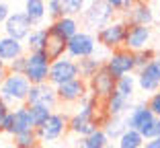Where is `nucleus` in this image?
I'll use <instances>...</instances> for the list:
<instances>
[{"label": "nucleus", "instance_id": "nucleus-40", "mask_svg": "<svg viewBox=\"0 0 160 148\" xmlns=\"http://www.w3.org/2000/svg\"><path fill=\"white\" fill-rule=\"evenodd\" d=\"M8 113H10V107L6 105V103H4V101H2V99H0V121L4 120V117H6V115H8Z\"/></svg>", "mask_w": 160, "mask_h": 148}, {"label": "nucleus", "instance_id": "nucleus-6", "mask_svg": "<svg viewBox=\"0 0 160 148\" xmlns=\"http://www.w3.org/2000/svg\"><path fill=\"white\" fill-rule=\"evenodd\" d=\"M82 17V23L86 29H94V31H101L105 25H109L113 21V13L109 8L107 0H94L88 2L84 8V13L80 14Z\"/></svg>", "mask_w": 160, "mask_h": 148}, {"label": "nucleus", "instance_id": "nucleus-29", "mask_svg": "<svg viewBox=\"0 0 160 148\" xmlns=\"http://www.w3.org/2000/svg\"><path fill=\"white\" fill-rule=\"evenodd\" d=\"M136 86H138L136 76L129 74V76H123V78L117 80V84H115V93L121 95V97H125V99H132L133 93H136Z\"/></svg>", "mask_w": 160, "mask_h": 148}, {"label": "nucleus", "instance_id": "nucleus-45", "mask_svg": "<svg viewBox=\"0 0 160 148\" xmlns=\"http://www.w3.org/2000/svg\"><path fill=\"white\" fill-rule=\"evenodd\" d=\"M4 148H14V146H4Z\"/></svg>", "mask_w": 160, "mask_h": 148}, {"label": "nucleus", "instance_id": "nucleus-1", "mask_svg": "<svg viewBox=\"0 0 160 148\" xmlns=\"http://www.w3.org/2000/svg\"><path fill=\"white\" fill-rule=\"evenodd\" d=\"M101 103L97 99H92L90 95H86L84 99L78 103V111L70 117L68 121V132L80 136V138H86L88 134H92L94 130L99 128L97 125V115L101 111Z\"/></svg>", "mask_w": 160, "mask_h": 148}, {"label": "nucleus", "instance_id": "nucleus-4", "mask_svg": "<svg viewBox=\"0 0 160 148\" xmlns=\"http://www.w3.org/2000/svg\"><path fill=\"white\" fill-rule=\"evenodd\" d=\"M125 31H127V21L125 19H115L109 25H105L101 31H97V43L101 48L115 52V49L123 48L125 41Z\"/></svg>", "mask_w": 160, "mask_h": 148}, {"label": "nucleus", "instance_id": "nucleus-21", "mask_svg": "<svg viewBox=\"0 0 160 148\" xmlns=\"http://www.w3.org/2000/svg\"><path fill=\"white\" fill-rule=\"evenodd\" d=\"M103 109L109 117H123V113H127V111L132 109V99H125V97L113 93L103 103Z\"/></svg>", "mask_w": 160, "mask_h": 148}, {"label": "nucleus", "instance_id": "nucleus-26", "mask_svg": "<svg viewBox=\"0 0 160 148\" xmlns=\"http://www.w3.org/2000/svg\"><path fill=\"white\" fill-rule=\"evenodd\" d=\"M101 130H103L105 134H107L109 140H119V138H121V134L127 130L125 117H109Z\"/></svg>", "mask_w": 160, "mask_h": 148}, {"label": "nucleus", "instance_id": "nucleus-22", "mask_svg": "<svg viewBox=\"0 0 160 148\" xmlns=\"http://www.w3.org/2000/svg\"><path fill=\"white\" fill-rule=\"evenodd\" d=\"M47 37H49L47 27H35L33 31L29 33V37L25 39V49H27V54L43 52V49H45V43H47Z\"/></svg>", "mask_w": 160, "mask_h": 148}, {"label": "nucleus", "instance_id": "nucleus-17", "mask_svg": "<svg viewBox=\"0 0 160 148\" xmlns=\"http://www.w3.org/2000/svg\"><path fill=\"white\" fill-rule=\"evenodd\" d=\"M127 25H140V27H150L154 23V10L148 2H133L129 13L125 14Z\"/></svg>", "mask_w": 160, "mask_h": 148}, {"label": "nucleus", "instance_id": "nucleus-25", "mask_svg": "<svg viewBox=\"0 0 160 148\" xmlns=\"http://www.w3.org/2000/svg\"><path fill=\"white\" fill-rule=\"evenodd\" d=\"M43 54L47 56L49 62H56V60H60V58L66 56V41L60 39V37H56V35H49V37H47V43H45Z\"/></svg>", "mask_w": 160, "mask_h": 148}, {"label": "nucleus", "instance_id": "nucleus-15", "mask_svg": "<svg viewBox=\"0 0 160 148\" xmlns=\"http://www.w3.org/2000/svg\"><path fill=\"white\" fill-rule=\"evenodd\" d=\"M56 95H58V103H66V105H72V103H80L88 95V84L84 80H70L66 84L56 86Z\"/></svg>", "mask_w": 160, "mask_h": 148}, {"label": "nucleus", "instance_id": "nucleus-2", "mask_svg": "<svg viewBox=\"0 0 160 148\" xmlns=\"http://www.w3.org/2000/svg\"><path fill=\"white\" fill-rule=\"evenodd\" d=\"M29 91H31V82L23 74H6L4 82L0 84V99L4 101L10 109L21 107L27 103Z\"/></svg>", "mask_w": 160, "mask_h": 148}, {"label": "nucleus", "instance_id": "nucleus-12", "mask_svg": "<svg viewBox=\"0 0 160 148\" xmlns=\"http://www.w3.org/2000/svg\"><path fill=\"white\" fill-rule=\"evenodd\" d=\"M4 35L6 37H12L17 39V41H23L29 37V33L33 31V25H31V21L27 19V14L23 13V10H14V13H10L8 21L4 23Z\"/></svg>", "mask_w": 160, "mask_h": 148}, {"label": "nucleus", "instance_id": "nucleus-36", "mask_svg": "<svg viewBox=\"0 0 160 148\" xmlns=\"http://www.w3.org/2000/svg\"><path fill=\"white\" fill-rule=\"evenodd\" d=\"M146 105H148V109L154 113V117H160V91L152 93L150 99L146 101Z\"/></svg>", "mask_w": 160, "mask_h": 148}, {"label": "nucleus", "instance_id": "nucleus-11", "mask_svg": "<svg viewBox=\"0 0 160 148\" xmlns=\"http://www.w3.org/2000/svg\"><path fill=\"white\" fill-rule=\"evenodd\" d=\"M86 84H88V95L92 97V99H97L99 103H105V101L115 93V84H117V80H115V78L105 70V66H103L99 72H97V76H92Z\"/></svg>", "mask_w": 160, "mask_h": 148}, {"label": "nucleus", "instance_id": "nucleus-43", "mask_svg": "<svg viewBox=\"0 0 160 148\" xmlns=\"http://www.w3.org/2000/svg\"><path fill=\"white\" fill-rule=\"evenodd\" d=\"M72 148H86V146H84V142H82V138H80V140H78V142H76Z\"/></svg>", "mask_w": 160, "mask_h": 148}, {"label": "nucleus", "instance_id": "nucleus-23", "mask_svg": "<svg viewBox=\"0 0 160 148\" xmlns=\"http://www.w3.org/2000/svg\"><path fill=\"white\" fill-rule=\"evenodd\" d=\"M78 74H80V80L88 82L92 76H97V72L105 66V60L92 56V58H84V60H78Z\"/></svg>", "mask_w": 160, "mask_h": 148}, {"label": "nucleus", "instance_id": "nucleus-16", "mask_svg": "<svg viewBox=\"0 0 160 148\" xmlns=\"http://www.w3.org/2000/svg\"><path fill=\"white\" fill-rule=\"evenodd\" d=\"M150 37H152V31L150 27H140V25H127V31H125V41H123V49L127 52H140V49H146L150 48Z\"/></svg>", "mask_w": 160, "mask_h": 148}, {"label": "nucleus", "instance_id": "nucleus-3", "mask_svg": "<svg viewBox=\"0 0 160 148\" xmlns=\"http://www.w3.org/2000/svg\"><path fill=\"white\" fill-rule=\"evenodd\" d=\"M154 121H156V117H154V113L148 109L146 103H136V105H132V109L125 113L127 130L140 132L144 140H150V132H152Z\"/></svg>", "mask_w": 160, "mask_h": 148}, {"label": "nucleus", "instance_id": "nucleus-28", "mask_svg": "<svg viewBox=\"0 0 160 148\" xmlns=\"http://www.w3.org/2000/svg\"><path fill=\"white\" fill-rule=\"evenodd\" d=\"M12 146L14 148H41V142H39L35 132H25V134L12 136Z\"/></svg>", "mask_w": 160, "mask_h": 148}, {"label": "nucleus", "instance_id": "nucleus-20", "mask_svg": "<svg viewBox=\"0 0 160 148\" xmlns=\"http://www.w3.org/2000/svg\"><path fill=\"white\" fill-rule=\"evenodd\" d=\"M25 132H35V128H33V121H31L29 107L21 105L12 109V136L25 134Z\"/></svg>", "mask_w": 160, "mask_h": 148}, {"label": "nucleus", "instance_id": "nucleus-9", "mask_svg": "<svg viewBox=\"0 0 160 148\" xmlns=\"http://www.w3.org/2000/svg\"><path fill=\"white\" fill-rule=\"evenodd\" d=\"M68 121H70V117H68L66 113L53 111V113L49 115V120H47L39 130H35L39 142L41 144L43 142H58L60 138H64L66 132H68Z\"/></svg>", "mask_w": 160, "mask_h": 148}, {"label": "nucleus", "instance_id": "nucleus-19", "mask_svg": "<svg viewBox=\"0 0 160 148\" xmlns=\"http://www.w3.org/2000/svg\"><path fill=\"white\" fill-rule=\"evenodd\" d=\"M27 54L23 41H17L12 37H6V35H0V62L2 64H10L14 60H19Z\"/></svg>", "mask_w": 160, "mask_h": 148}, {"label": "nucleus", "instance_id": "nucleus-7", "mask_svg": "<svg viewBox=\"0 0 160 148\" xmlns=\"http://www.w3.org/2000/svg\"><path fill=\"white\" fill-rule=\"evenodd\" d=\"M97 52V37L88 31H78L72 39L66 41V56L72 60H84V58H92Z\"/></svg>", "mask_w": 160, "mask_h": 148}, {"label": "nucleus", "instance_id": "nucleus-31", "mask_svg": "<svg viewBox=\"0 0 160 148\" xmlns=\"http://www.w3.org/2000/svg\"><path fill=\"white\" fill-rule=\"evenodd\" d=\"M29 113H31V121H33V128L39 130L47 120H49V115L53 113L52 109H47V107H41V105H35V107H29Z\"/></svg>", "mask_w": 160, "mask_h": 148}, {"label": "nucleus", "instance_id": "nucleus-39", "mask_svg": "<svg viewBox=\"0 0 160 148\" xmlns=\"http://www.w3.org/2000/svg\"><path fill=\"white\" fill-rule=\"evenodd\" d=\"M154 138H160V117H156L154 125H152V132H150V140Z\"/></svg>", "mask_w": 160, "mask_h": 148}, {"label": "nucleus", "instance_id": "nucleus-38", "mask_svg": "<svg viewBox=\"0 0 160 148\" xmlns=\"http://www.w3.org/2000/svg\"><path fill=\"white\" fill-rule=\"evenodd\" d=\"M107 4H109V8H111L113 14L123 13V0H107Z\"/></svg>", "mask_w": 160, "mask_h": 148}, {"label": "nucleus", "instance_id": "nucleus-10", "mask_svg": "<svg viewBox=\"0 0 160 148\" xmlns=\"http://www.w3.org/2000/svg\"><path fill=\"white\" fill-rule=\"evenodd\" d=\"M49 60L43 52L37 54H27V64H25V74L23 76L33 84H43L47 82V76H49Z\"/></svg>", "mask_w": 160, "mask_h": 148}, {"label": "nucleus", "instance_id": "nucleus-46", "mask_svg": "<svg viewBox=\"0 0 160 148\" xmlns=\"http://www.w3.org/2000/svg\"><path fill=\"white\" fill-rule=\"evenodd\" d=\"M0 66H6V64H2V62H0Z\"/></svg>", "mask_w": 160, "mask_h": 148}, {"label": "nucleus", "instance_id": "nucleus-44", "mask_svg": "<svg viewBox=\"0 0 160 148\" xmlns=\"http://www.w3.org/2000/svg\"><path fill=\"white\" fill-rule=\"evenodd\" d=\"M107 148H117V146H115V144H109V146Z\"/></svg>", "mask_w": 160, "mask_h": 148}, {"label": "nucleus", "instance_id": "nucleus-8", "mask_svg": "<svg viewBox=\"0 0 160 148\" xmlns=\"http://www.w3.org/2000/svg\"><path fill=\"white\" fill-rule=\"evenodd\" d=\"M76 78H80L76 60L64 56V58H60V60H56V62L49 64V76H47V82H49L53 89L60 86V84H66V82H70V80H76Z\"/></svg>", "mask_w": 160, "mask_h": 148}, {"label": "nucleus", "instance_id": "nucleus-24", "mask_svg": "<svg viewBox=\"0 0 160 148\" xmlns=\"http://www.w3.org/2000/svg\"><path fill=\"white\" fill-rule=\"evenodd\" d=\"M23 13L27 14V19L31 21V25L37 27V25L43 23V19H45V14H47L45 2L43 0H27L23 6Z\"/></svg>", "mask_w": 160, "mask_h": 148}, {"label": "nucleus", "instance_id": "nucleus-41", "mask_svg": "<svg viewBox=\"0 0 160 148\" xmlns=\"http://www.w3.org/2000/svg\"><path fill=\"white\" fill-rule=\"evenodd\" d=\"M144 148H160V138H154V140H146Z\"/></svg>", "mask_w": 160, "mask_h": 148}, {"label": "nucleus", "instance_id": "nucleus-14", "mask_svg": "<svg viewBox=\"0 0 160 148\" xmlns=\"http://www.w3.org/2000/svg\"><path fill=\"white\" fill-rule=\"evenodd\" d=\"M136 82H138V86H140V91H144V93L160 91V58L158 56H156L148 66L138 70Z\"/></svg>", "mask_w": 160, "mask_h": 148}, {"label": "nucleus", "instance_id": "nucleus-30", "mask_svg": "<svg viewBox=\"0 0 160 148\" xmlns=\"http://www.w3.org/2000/svg\"><path fill=\"white\" fill-rule=\"evenodd\" d=\"M82 142H84L86 148H107L109 144H111L109 138H107V134H105L101 128H97L92 134H88L86 138H82Z\"/></svg>", "mask_w": 160, "mask_h": 148}, {"label": "nucleus", "instance_id": "nucleus-35", "mask_svg": "<svg viewBox=\"0 0 160 148\" xmlns=\"http://www.w3.org/2000/svg\"><path fill=\"white\" fill-rule=\"evenodd\" d=\"M25 64H27V54H25L23 58H19V60L6 64V70H8L10 74H25Z\"/></svg>", "mask_w": 160, "mask_h": 148}, {"label": "nucleus", "instance_id": "nucleus-42", "mask_svg": "<svg viewBox=\"0 0 160 148\" xmlns=\"http://www.w3.org/2000/svg\"><path fill=\"white\" fill-rule=\"evenodd\" d=\"M6 74H8V70H6V66H0V84H2V82H4Z\"/></svg>", "mask_w": 160, "mask_h": 148}, {"label": "nucleus", "instance_id": "nucleus-32", "mask_svg": "<svg viewBox=\"0 0 160 148\" xmlns=\"http://www.w3.org/2000/svg\"><path fill=\"white\" fill-rule=\"evenodd\" d=\"M156 58V52L152 48H146V49H140V52L133 54V60H136V72L142 70L144 66H148V64L152 62Z\"/></svg>", "mask_w": 160, "mask_h": 148}, {"label": "nucleus", "instance_id": "nucleus-34", "mask_svg": "<svg viewBox=\"0 0 160 148\" xmlns=\"http://www.w3.org/2000/svg\"><path fill=\"white\" fill-rule=\"evenodd\" d=\"M45 8H47V14L52 17V21H58L62 17H66V13H64V0H49L45 4Z\"/></svg>", "mask_w": 160, "mask_h": 148}, {"label": "nucleus", "instance_id": "nucleus-37", "mask_svg": "<svg viewBox=\"0 0 160 148\" xmlns=\"http://www.w3.org/2000/svg\"><path fill=\"white\" fill-rule=\"evenodd\" d=\"M10 13H12V10L8 8V4H6V2H0V27H4V23L8 21Z\"/></svg>", "mask_w": 160, "mask_h": 148}, {"label": "nucleus", "instance_id": "nucleus-13", "mask_svg": "<svg viewBox=\"0 0 160 148\" xmlns=\"http://www.w3.org/2000/svg\"><path fill=\"white\" fill-rule=\"evenodd\" d=\"M27 107H35V105H41L47 107V109H56L58 107V95H56V89H53L49 82H43V84H33L31 91H29L27 97Z\"/></svg>", "mask_w": 160, "mask_h": 148}, {"label": "nucleus", "instance_id": "nucleus-33", "mask_svg": "<svg viewBox=\"0 0 160 148\" xmlns=\"http://www.w3.org/2000/svg\"><path fill=\"white\" fill-rule=\"evenodd\" d=\"M86 8L84 0H64V13L66 17H76V14H82Z\"/></svg>", "mask_w": 160, "mask_h": 148}, {"label": "nucleus", "instance_id": "nucleus-27", "mask_svg": "<svg viewBox=\"0 0 160 148\" xmlns=\"http://www.w3.org/2000/svg\"><path fill=\"white\" fill-rule=\"evenodd\" d=\"M144 144H146V140L142 138L140 132H136V130H125L121 134V138L115 142V146L117 148H144Z\"/></svg>", "mask_w": 160, "mask_h": 148}, {"label": "nucleus", "instance_id": "nucleus-18", "mask_svg": "<svg viewBox=\"0 0 160 148\" xmlns=\"http://www.w3.org/2000/svg\"><path fill=\"white\" fill-rule=\"evenodd\" d=\"M78 27H80V25H78V19H76V17H62V19L52 21V23H49L47 33L56 35V37L64 39V41H68V39H72L80 31Z\"/></svg>", "mask_w": 160, "mask_h": 148}, {"label": "nucleus", "instance_id": "nucleus-5", "mask_svg": "<svg viewBox=\"0 0 160 148\" xmlns=\"http://www.w3.org/2000/svg\"><path fill=\"white\" fill-rule=\"evenodd\" d=\"M105 70H107L115 80L133 74V72H136V60H133V54L127 52V49H123V48L111 52L109 58H105Z\"/></svg>", "mask_w": 160, "mask_h": 148}]
</instances>
